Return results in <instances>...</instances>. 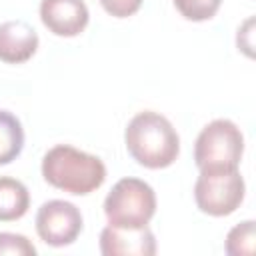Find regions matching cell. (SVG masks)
I'll list each match as a JSON object with an SVG mask.
<instances>
[{
    "mask_svg": "<svg viewBox=\"0 0 256 256\" xmlns=\"http://www.w3.org/2000/svg\"><path fill=\"white\" fill-rule=\"evenodd\" d=\"M88 6L84 0H42L40 20L56 36L72 38L88 26Z\"/></svg>",
    "mask_w": 256,
    "mask_h": 256,
    "instance_id": "ba28073f",
    "label": "cell"
},
{
    "mask_svg": "<svg viewBox=\"0 0 256 256\" xmlns=\"http://www.w3.org/2000/svg\"><path fill=\"white\" fill-rule=\"evenodd\" d=\"M124 142L128 154L150 170L168 168L180 154V138L172 122L152 110L138 112L128 122Z\"/></svg>",
    "mask_w": 256,
    "mask_h": 256,
    "instance_id": "6da1fadb",
    "label": "cell"
},
{
    "mask_svg": "<svg viewBox=\"0 0 256 256\" xmlns=\"http://www.w3.org/2000/svg\"><path fill=\"white\" fill-rule=\"evenodd\" d=\"M176 10L186 18V20H192V22H204V20H210L222 0H172Z\"/></svg>",
    "mask_w": 256,
    "mask_h": 256,
    "instance_id": "4fadbf2b",
    "label": "cell"
},
{
    "mask_svg": "<svg viewBox=\"0 0 256 256\" xmlns=\"http://www.w3.org/2000/svg\"><path fill=\"white\" fill-rule=\"evenodd\" d=\"M246 184L238 168L200 170L194 184L196 206L208 216H228L244 200Z\"/></svg>",
    "mask_w": 256,
    "mask_h": 256,
    "instance_id": "5b68a950",
    "label": "cell"
},
{
    "mask_svg": "<svg viewBox=\"0 0 256 256\" xmlns=\"http://www.w3.org/2000/svg\"><path fill=\"white\" fill-rule=\"evenodd\" d=\"M104 214L112 226H148L156 214V194L152 186L140 178H122L108 192L104 200Z\"/></svg>",
    "mask_w": 256,
    "mask_h": 256,
    "instance_id": "3957f363",
    "label": "cell"
},
{
    "mask_svg": "<svg viewBox=\"0 0 256 256\" xmlns=\"http://www.w3.org/2000/svg\"><path fill=\"white\" fill-rule=\"evenodd\" d=\"M102 8L114 18H128L136 14L142 6V0H100Z\"/></svg>",
    "mask_w": 256,
    "mask_h": 256,
    "instance_id": "9a60e30c",
    "label": "cell"
},
{
    "mask_svg": "<svg viewBox=\"0 0 256 256\" xmlns=\"http://www.w3.org/2000/svg\"><path fill=\"white\" fill-rule=\"evenodd\" d=\"M36 232L48 246H68L82 232V214L72 202L48 200L36 212Z\"/></svg>",
    "mask_w": 256,
    "mask_h": 256,
    "instance_id": "8992f818",
    "label": "cell"
},
{
    "mask_svg": "<svg viewBox=\"0 0 256 256\" xmlns=\"http://www.w3.org/2000/svg\"><path fill=\"white\" fill-rule=\"evenodd\" d=\"M36 256V246L22 234L0 232V256Z\"/></svg>",
    "mask_w": 256,
    "mask_h": 256,
    "instance_id": "5bb4252c",
    "label": "cell"
},
{
    "mask_svg": "<svg viewBox=\"0 0 256 256\" xmlns=\"http://www.w3.org/2000/svg\"><path fill=\"white\" fill-rule=\"evenodd\" d=\"M254 240H256V222L246 220L236 224L226 236V254L228 256H252L254 254Z\"/></svg>",
    "mask_w": 256,
    "mask_h": 256,
    "instance_id": "7c38bea8",
    "label": "cell"
},
{
    "mask_svg": "<svg viewBox=\"0 0 256 256\" xmlns=\"http://www.w3.org/2000/svg\"><path fill=\"white\" fill-rule=\"evenodd\" d=\"M24 146V130L20 120L8 112L0 110V166L16 160Z\"/></svg>",
    "mask_w": 256,
    "mask_h": 256,
    "instance_id": "8fae6325",
    "label": "cell"
},
{
    "mask_svg": "<svg viewBox=\"0 0 256 256\" xmlns=\"http://www.w3.org/2000/svg\"><path fill=\"white\" fill-rule=\"evenodd\" d=\"M100 252L104 256H154L156 238L148 226L120 228L108 224L100 232Z\"/></svg>",
    "mask_w": 256,
    "mask_h": 256,
    "instance_id": "52a82bcc",
    "label": "cell"
},
{
    "mask_svg": "<svg viewBox=\"0 0 256 256\" xmlns=\"http://www.w3.org/2000/svg\"><path fill=\"white\" fill-rule=\"evenodd\" d=\"M242 154L244 136L240 128L226 118L206 124L194 144V162L200 170L238 168Z\"/></svg>",
    "mask_w": 256,
    "mask_h": 256,
    "instance_id": "277c9868",
    "label": "cell"
},
{
    "mask_svg": "<svg viewBox=\"0 0 256 256\" xmlns=\"http://www.w3.org/2000/svg\"><path fill=\"white\" fill-rule=\"evenodd\" d=\"M42 176L58 190L74 196H86L104 184L106 166L94 154L82 152L68 144H58L44 154Z\"/></svg>",
    "mask_w": 256,
    "mask_h": 256,
    "instance_id": "7a4b0ae2",
    "label": "cell"
},
{
    "mask_svg": "<svg viewBox=\"0 0 256 256\" xmlns=\"http://www.w3.org/2000/svg\"><path fill=\"white\" fill-rule=\"evenodd\" d=\"M28 188L10 176H0V222H14L28 212Z\"/></svg>",
    "mask_w": 256,
    "mask_h": 256,
    "instance_id": "30bf717a",
    "label": "cell"
},
{
    "mask_svg": "<svg viewBox=\"0 0 256 256\" xmlns=\"http://www.w3.org/2000/svg\"><path fill=\"white\" fill-rule=\"evenodd\" d=\"M38 50V34L24 20H8L0 24V60L6 64H22Z\"/></svg>",
    "mask_w": 256,
    "mask_h": 256,
    "instance_id": "9c48e42d",
    "label": "cell"
}]
</instances>
